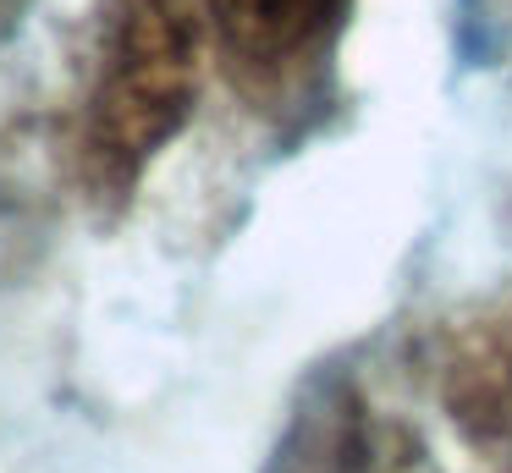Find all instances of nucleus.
Here are the masks:
<instances>
[{
  "mask_svg": "<svg viewBox=\"0 0 512 473\" xmlns=\"http://www.w3.org/2000/svg\"><path fill=\"white\" fill-rule=\"evenodd\" d=\"M199 94V11L193 0H111L100 77L89 94V160L127 182Z\"/></svg>",
  "mask_w": 512,
  "mask_h": 473,
  "instance_id": "f257e3e1",
  "label": "nucleus"
},
{
  "mask_svg": "<svg viewBox=\"0 0 512 473\" xmlns=\"http://www.w3.org/2000/svg\"><path fill=\"white\" fill-rule=\"evenodd\" d=\"M204 6L243 55L281 61V55L320 39L342 17L347 0H204Z\"/></svg>",
  "mask_w": 512,
  "mask_h": 473,
  "instance_id": "f03ea898",
  "label": "nucleus"
}]
</instances>
